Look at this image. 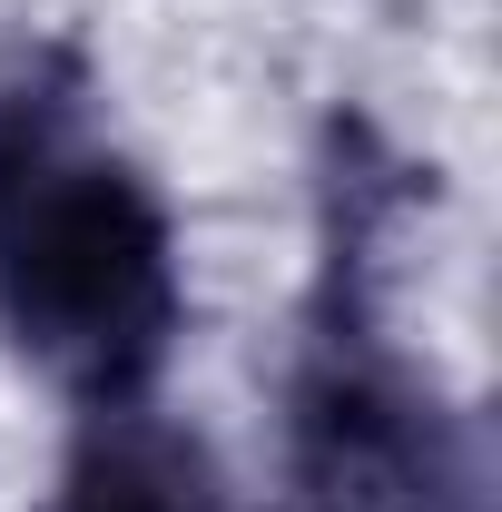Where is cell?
Masks as SVG:
<instances>
[{"label": "cell", "mask_w": 502, "mask_h": 512, "mask_svg": "<svg viewBox=\"0 0 502 512\" xmlns=\"http://www.w3.org/2000/svg\"><path fill=\"white\" fill-rule=\"evenodd\" d=\"M50 512H237V503H227V473L207 463L197 434L158 424L148 404L119 394V404L89 414Z\"/></svg>", "instance_id": "3"}, {"label": "cell", "mask_w": 502, "mask_h": 512, "mask_svg": "<svg viewBox=\"0 0 502 512\" xmlns=\"http://www.w3.org/2000/svg\"><path fill=\"white\" fill-rule=\"evenodd\" d=\"M0 325L99 404L138 394L178 335L168 217L79 138V99L50 60L0 79Z\"/></svg>", "instance_id": "1"}, {"label": "cell", "mask_w": 502, "mask_h": 512, "mask_svg": "<svg viewBox=\"0 0 502 512\" xmlns=\"http://www.w3.org/2000/svg\"><path fill=\"white\" fill-rule=\"evenodd\" d=\"M296 512H463L443 414L355 345H335L296 394Z\"/></svg>", "instance_id": "2"}]
</instances>
